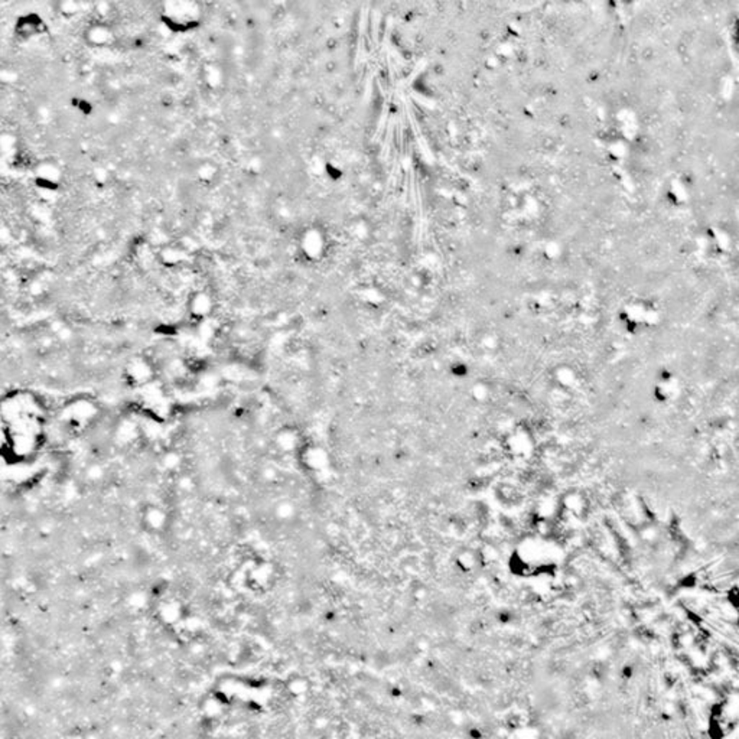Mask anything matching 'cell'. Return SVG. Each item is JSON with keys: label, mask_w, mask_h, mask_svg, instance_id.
I'll return each mask as SVG.
<instances>
[{"label": "cell", "mask_w": 739, "mask_h": 739, "mask_svg": "<svg viewBox=\"0 0 739 739\" xmlns=\"http://www.w3.org/2000/svg\"><path fill=\"white\" fill-rule=\"evenodd\" d=\"M159 19L171 32L187 33L196 29L204 19L203 5L189 0H175L160 5Z\"/></svg>", "instance_id": "cell-1"}, {"label": "cell", "mask_w": 739, "mask_h": 739, "mask_svg": "<svg viewBox=\"0 0 739 739\" xmlns=\"http://www.w3.org/2000/svg\"><path fill=\"white\" fill-rule=\"evenodd\" d=\"M685 384L682 377L670 368H663L657 373L653 383V396L661 405H673L683 396Z\"/></svg>", "instance_id": "cell-2"}, {"label": "cell", "mask_w": 739, "mask_h": 739, "mask_svg": "<svg viewBox=\"0 0 739 739\" xmlns=\"http://www.w3.org/2000/svg\"><path fill=\"white\" fill-rule=\"evenodd\" d=\"M83 42L91 49H109L117 44V32L105 19H94L87 23L81 32Z\"/></svg>", "instance_id": "cell-3"}, {"label": "cell", "mask_w": 739, "mask_h": 739, "mask_svg": "<svg viewBox=\"0 0 739 739\" xmlns=\"http://www.w3.org/2000/svg\"><path fill=\"white\" fill-rule=\"evenodd\" d=\"M33 179L35 184L47 191H54L59 188L62 182V170L57 160L44 159L38 162L33 167Z\"/></svg>", "instance_id": "cell-4"}, {"label": "cell", "mask_w": 739, "mask_h": 739, "mask_svg": "<svg viewBox=\"0 0 739 739\" xmlns=\"http://www.w3.org/2000/svg\"><path fill=\"white\" fill-rule=\"evenodd\" d=\"M325 247L324 232L317 227H308L302 231L299 237V253L308 261L321 259Z\"/></svg>", "instance_id": "cell-5"}, {"label": "cell", "mask_w": 739, "mask_h": 739, "mask_svg": "<svg viewBox=\"0 0 739 739\" xmlns=\"http://www.w3.org/2000/svg\"><path fill=\"white\" fill-rule=\"evenodd\" d=\"M188 311L194 318H206L214 308L213 295L206 289H195L188 296Z\"/></svg>", "instance_id": "cell-6"}, {"label": "cell", "mask_w": 739, "mask_h": 739, "mask_svg": "<svg viewBox=\"0 0 739 739\" xmlns=\"http://www.w3.org/2000/svg\"><path fill=\"white\" fill-rule=\"evenodd\" d=\"M158 257H159V261L165 266V267H170V268H175V267H181L182 264L187 263L188 257H189V253L185 247H182L181 244H174V243H167V244H163L159 252H158Z\"/></svg>", "instance_id": "cell-7"}, {"label": "cell", "mask_w": 739, "mask_h": 739, "mask_svg": "<svg viewBox=\"0 0 739 739\" xmlns=\"http://www.w3.org/2000/svg\"><path fill=\"white\" fill-rule=\"evenodd\" d=\"M225 80L223 66L215 61H207L203 66H201V81L203 84L211 90L215 91L223 87Z\"/></svg>", "instance_id": "cell-8"}, {"label": "cell", "mask_w": 739, "mask_h": 739, "mask_svg": "<svg viewBox=\"0 0 739 739\" xmlns=\"http://www.w3.org/2000/svg\"><path fill=\"white\" fill-rule=\"evenodd\" d=\"M41 28H42V22L33 15H29V16H23L18 20V25H16V32L19 33L18 37L26 40V38H33L37 37V33L41 32Z\"/></svg>", "instance_id": "cell-9"}, {"label": "cell", "mask_w": 739, "mask_h": 739, "mask_svg": "<svg viewBox=\"0 0 739 739\" xmlns=\"http://www.w3.org/2000/svg\"><path fill=\"white\" fill-rule=\"evenodd\" d=\"M195 177L201 184H213L218 177V166L213 160H203L196 166Z\"/></svg>", "instance_id": "cell-10"}, {"label": "cell", "mask_w": 739, "mask_h": 739, "mask_svg": "<svg viewBox=\"0 0 739 739\" xmlns=\"http://www.w3.org/2000/svg\"><path fill=\"white\" fill-rule=\"evenodd\" d=\"M84 4H78V2H62V4H58V9H59V15L65 16V18H73V16H77L83 9H84Z\"/></svg>", "instance_id": "cell-11"}, {"label": "cell", "mask_w": 739, "mask_h": 739, "mask_svg": "<svg viewBox=\"0 0 739 739\" xmlns=\"http://www.w3.org/2000/svg\"><path fill=\"white\" fill-rule=\"evenodd\" d=\"M728 602H729V605L735 610V615H736V620L739 624V578L731 585V588L728 591Z\"/></svg>", "instance_id": "cell-12"}]
</instances>
